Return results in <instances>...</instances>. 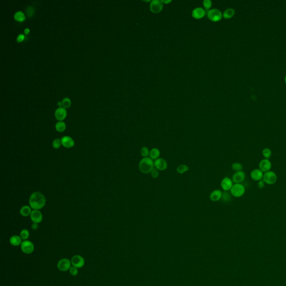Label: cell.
Wrapping results in <instances>:
<instances>
[{"instance_id": "cell-25", "label": "cell", "mask_w": 286, "mask_h": 286, "mask_svg": "<svg viewBox=\"0 0 286 286\" xmlns=\"http://www.w3.org/2000/svg\"><path fill=\"white\" fill-rule=\"evenodd\" d=\"M234 13H235L234 10L232 8H229L224 11L223 13V17L226 19H230L234 16Z\"/></svg>"}, {"instance_id": "cell-34", "label": "cell", "mask_w": 286, "mask_h": 286, "mask_svg": "<svg viewBox=\"0 0 286 286\" xmlns=\"http://www.w3.org/2000/svg\"><path fill=\"white\" fill-rule=\"evenodd\" d=\"M150 174L153 178L156 179L159 176V171L154 167V168L152 169V171H151Z\"/></svg>"}, {"instance_id": "cell-13", "label": "cell", "mask_w": 286, "mask_h": 286, "mask_svg": "<svg viewBox=\"0 0 286 286\" xmlns=\"http://www.w3.org/2000/svg\"><path fill=\"white\" fill-rule=\"evenodd\" d=\"M271 168L272 163L269 159H263L259 163V169H260L264 173L270 171Z\"/></svg>"}, {"instance_id": "cell-12", "label": "cell", "mask_w": 286, "mask_h": 286, "mask_svg": "<svg viewBox=\"0 0 286 286\" xmlns=\"http://www.w3.org/2000/svg\"><path fill=\"white\" fill-rule=\"evenodd\" d=\"M233 185H234V182L232 180L231 178L227 177L224 178L221 182V186L224 191H230Z\"/></svg>"}, {"instance_id": "cell-2", "label": "cell", "mask_w": 286, "mask_h": 286, "mask_svg": "<svg viewBox=\"0 0 286 286\" xmlns=\"http://www.w3.org/2000/svg\"><path fill=\"white\" fill-rule=\"evenodd\" d=\"M154 161L149 157L143 158L139 164V169L144 174L150 173L154 168Z\"/></svg>"}, {"instance_id": "cell-5", "label": "cell", "mask_w": 286, "mask_h": 286, "mask_svg": "<svg viewBox=\"0 0 286 286\" xmlns=\"http://www.w3.org/2000/svg\"><path fill=\"white\" fill-rule=\"evenodd\" d=\"M72 265L71 260L68 258H63L58 261L57 263V268L62 272H66L69 270Z\"/></svg>"}, {"instance_id": "cell-24", "label": "cell", "mask_w": 286, "mask_h": 286, "mask_svg": "<svg viewBox=\"0 0 286 286\" xmlns=\"http://www.w3.org/2000/svg\"><path fill=\"white\" fill-rule=\"evenodd\" d=\"M189 169V168L188 165L186 164H181L177 166L176 171L179 174H184L186 173L187 171H188Z\"/></svg>"}, {"instance_id": "cell-15", "label": "cell", "mask_w": 286, "mask_h": 286, "mask_svg": "<svg viewBox=\"0 0 286 286\" xmlns=\"http://www.w3.org/2000/svg\"><path fill=\"white\" fill-rule=\"evenodd\" d=\"M245 173L242 171L235 172L232 176V180L234 183H242L245 179Z\"/></svg>"}, {"instance_id": "cell-3", "label": "cell", "mask_w": 286, "mask_h": 286, "mask_svg": "<svg viewBox=\"0 0 286 286\" xmlns=\"http://www.w3.org/2000/svg\"><path fill=\"white\" fill-rule=\"evenodd\" d=\"M245 187L242 183H235L230 189L231 195L235 197H241L245 193Z\"/></svg>"}, {"instance_id": "cell-20", "label": "cell", "mask_w": 286, "mask_h": 286, "mask_svg": "<svg viewBox=\"0 0 286 286\" xmlns=\"http://www.w3.org/2000/svg\"><path fill=\"white\" fill-rule=\"evenodd\" d=\"M22 239L21 238L20 236L19 235H12L11 238H10V242L12 246H17L19 245H21L22 244Z\"/></svg>"}, {"instance_id": "cell-7", "label": "cell", "mask_w": 286, "mask_h": 286, "mask_svg": "<svg viewBox=\"0 0 286 286\" xmlns=\"http://www.w3.org/2000/svg\"><path fill=\"white\" fill-rule=\"evenodd\" d=\"M221 12L216 9L210 10L207 12V17L210 20L213 22H217L221 20L222 17Z\"/></svg>"}, {"instance_id": "cell-43", "label": "cell", "mask_w": 286, "mask_h": 286, "mask_svg": "<svg viewBox=\"0 0 286 286\" xmlns=\"http://www.w3.org/2000/svg\"><path fill=\"white\" fill-rule=\"evenodd\" d=\"M285 82H286V76L285 77Z\"/></svg>"}, {"instance_id": "cell-23", "label": "cell", "mask_w": 286, "mask_h": 286, "mask_svg": "<svg viewBox=\"0 0 286 286\" xmlns=\"http://www.w3.org/2000/svg\"><path fill=\"white\" fill-rule=\"evenodd\" d=\"M66 129V125L63 121H59L55 125V129L58 132H63Z\"/></svg>"}, {"instance_id": "cell-8", "label": "cell", "mask_w": 286, "mask_h": 286, "mask_svg": "<svg viewBox=\"0 0 286 286\" xmlns=\"http://www.w3.org/2000/svg\"><path fill=\"white\" fill-rule=\"evenodd\" d=\"M71 260V263L72 266L77 268H82L85 264V259L79 255H75L72 258Z\"/></svg>"}, {"instance_id": "cell-33", "label": "cell", "mask_w": 286, "mask_h": 286, "mask_svg": "<svg viewBox=\"0 0 286 286\" xmlns=\"http://www.w3.org/2000/svg\"><path fill=\"white\" fill-rule=\"evenodd\" d=\"M62 106L65 109V108H68L71 105V101H70V99L68 98H64V99L62 100Z\"/></svg>"}, {"instance_id": "cell-17", "label": "cell", "mask_w": 286, "mask_h": 286, "mask_svg": "<svg viewBox=\"0 0 286 286\" xmlns=\"http://www.w3.org/2000/svg\"><path fill=\"white\" fill-rule=\"evenodd\" d=\"M55 116L56 120L58 121H63L66 117V110L63 107H59L55 111Z\"/></svg>"}, {"instance_id": "cell-27", "label": "cell", "mask_w": 286, "mask_h": 286, "mask_svg": "<svg viewBox=\"0 0 286 286\" xmlns=\"http://www.w3.org/2000/svg\"><path fill=\"white\" fill-rule=\"evenodd\" d=\"M231 193H229V191H224V192H222V195L221 199L224 202H229L231 200Z\"/></svg>"}, {"instance_id": "cell-6", "label": "cell", "mask_w": 286, "mask_h": 286, "mask_svg": "<svg viewBox=\"0 0 286 286\" xmlns=\"http://www.w3.org/2000/svg\"><path fill=\"white\" fill-rule=\"evenodd\" d=\"M21 250L23 253L26 254H30L34 251V245L30 240H23L20 245Z\"/></svg>"}, {"instance_id": "cell-16", "label": "cell", "mask_w": 286, "mask_h": 286, "mask_svg": "<svg viewBox=\"0 0 286 286\" xmlns=\"http://www.w3.org/2000/svg\"><path fill=\"white\" fill-rule=\"evenodd\" d=\"M264 173L259 168L254 169L250 173V177L254 181H259L263 179Z\"/></svg>"}, {"instance_id": "cell-21", "label": "cell", "mask_w": 286, "mask_h": 286, "mask_svg": "<svg viewBox=\"0 0 286 286\" xmlns=\"http://www.w3.org/2000/svg\"><path fill=\"white\" fill-rule=\"evenodd\" d=\"M32 209H33L30 206L25 205L23 206L20 209V213L23 217H27L30 216L32 212L33 211Z\"/></svg>"}, {"instance_id": "cell-11", "label": "cell", "mask_w": 286, "mask_h": 286, "mask_svg": "<svg viewBox=\"0 0 286 286\" xmlns=\"http://www.w3.org/2000/svg\"><path fill=\"white\" fill-rule=\"evenodd\" d=\"M154 167L159 171H164L168 168V163L164 159L159 158L154 160Z\"/></svg>"}, {"instance_id": "cell-41", "label": "cell", "mask_w": 286, "mask_h": 286, "mask_svg": "<svg viewBox=\"0 0 286 286\" xmlns=\"http://www.w3.org/2000/svg\"><path fill=\"white\" fill-rule=\"evenodd\" d=\"M29 32H30V30L28 28L25 29V30H24V32H25V33L26 34H28L29 33Z\"/></svg>"}, {"instance_id": "cell-36", "label": "cell", "mask_w": 286, "mask_h": 286, "mask_svg": "<svg viewBox=\"0 0 286 286\" xmlns=\"http://www.w3.org/2000/svg\"><path fill=\"white\" fill-rule=\"evenodd\" d=\"M203 4L206 10L209 9L212 6V2L209 0H204L203 1Z\"/></svg>"}, {"instance_id": "cell-29", "label": "cell", "mask_w": 286, "mask_h": 286, "mask_svg": "<svg viewBox=\"0 0 286 286\" xmlns=\"http://www.w3.org/2000/svg\"><path fill=\"white\" fill-rule=\"evenodd\" d=\"M20 236L23 241L28 240L30 236L29 231L27 229H22L20 232Z\"/></svg>"}, {"instance_id": "cell-42", "label": "cell", "mask_w": 286, "mask_h": 286, "mask_svg": "<svg viewBox=\"0 0 286 286\" xmlns=\"http://www.w3.org/2000/svg\"><path fill=\"white\" fill-rule=\"evenodd\" d=\"M162 2L164 3H168L171 2V1H162Z\"/></svg>"}, {"instance_id": "cell-28", "label": "cell", "mask_w": 286, "mask_h": 286, "mask_svg": "<svg viewBox=\"0 0 286 286\" xmlns=\"http://www.w3.org/2000/svg\"><path fill=\"white\" fill-rule=\"evenodd\" d=\"M262 155L265 159H269L272 156V152L269 148H265L262 150Z\"/></svg>"}, {"instance_id": "cell-1", "label": "cell", "mask_w": 286, "mask_h": 286, "mask_svg": "<svg viewBox=\"0 0 286 286\" xmlns=\"http://www.w3.org/2000/svg\"><path fill=\"white\" fill-rule=\"evenodd\" d=\"M29 206L35 210L42 209L46 204V198L44 195L40 192H33L29 200Z\"/></svg>"}, {"instance_id": "cell-18", "label": "cell", "mask_w": 286, "mask_h": 286, "mask_svg": "<svg viewBox=\"0 0 286 286\" xmlns=\"http://www.w3.org/2000/svg\"><path fill=\"white\" fill-rule=\"evenodd\" d=\"M205 15V11L201 7L195 9L192 12V17L195 19H201Z\"/></svg>"}, {"instance_id": "cell-30", "label": "cell", "mask_w": 286, "mask_h": 286, "mask_svg": "<svg viewBox=\"0 0 286 286\" xmlns=\"http://www.w3.org/2000/svg\"><path fill=\"white\" fill-rule=\"evenodd\" d=\"M62 145V144L61 139L56 138V139H55L52 142V146L55 149H59Z\"/></svg>"}, {"instance_id": "cell-9", "label": "cell", "mask_w": 286, "mask_h": 286, "mask_svg": "<svg viewBox=\"0 0 286 286\" xmlns=\"http://www.w3.org/2000/svg\"><path fill=\"white\" fill-rule=\"evenodd\" d=\"M163 4L161 1L153 0L150 5V10L154 13H158L162 10Z\"/></svg>"}, {"instance_id": "cell-31", "label": "cell", "mask_w": 286, "mask_h": 286, "mask_svg": "<svg viewBox=\"0 0 286 286\" xmlns=\"http://www.w3.org/2000/svg\"><path fill=\"white\" fill-rule=\"evenodd\" d=\"M150 153V150L146 146H143L140 150V154L143 158L149 157Z\"/></svg>"}, {"instance_id": "cell-37", "label": "cell", "mask_w": 286, "mask_h": 286, "mask_svg": "<svg viewBox=\"0 0 286 286\" xmlns=\"http://www.w3.org/2000/svg\"><path fill=\"white\" fill-rule=\"evenodd\" d=\"M34 9L32 6H29L27 9H26V12L27 13V15L29 17H31L32 16L34 13Z\"/></svg>"}, {"instance_id": "cell-22", "label": "cell", "mask_w": 286, "mask_h": 286, "mask_svg": "<svg viewBox=\"0 0 286 286\" xmlns=\"http://www.w3.org/2000/svg\"><path fill=\"white\" fill-rule=\"evenodd\" d=\"M160 151L157 148H153L151 150H150V153L149 157L151 158L152 160H155L156 159L160 158Z\"/></svg>"}, {"instance_id": "cell-38", "label": "cell", "mask_w": 286, "mask_h": 286, "mask_svg": "<svg viewBox=\"0 0 286 286\" xmlns=\"http://www.w3.org/2000/svg\"><path fill=\"white\" fill-rule=\"evenodd\" d=\"M265 183L264 182V181L263 179H262V180L258 181V187L259 189H262V188H263L265 187Z\"/></svg>"}, {"instance_id": "cell-39", "label": "cell", "mask_w": 286, "mask_h": 286, "mask_svg": "<svg viewBox=\"0 0 286 286\" xmlns=\"http://www.w3.org/2000/svg\"><path fill=\"white\" fill-rule=\"evenodd\" d=\"M24 38H25V36L23 34H20L17 38V41L18 42H21L23 40Z\"/></svg>"}, {"instance_id": "cell-26", "label": "cell", "mask_w": 286, "mask_h": 286, "mask_svg": "<svg viewBox=\"0 0 286 286\" xmlns=\"http://www.w3.org/2000/svg\"><path fill=\"white\" fill-rule=\"evenodd\" d=\"M15 19L19 22H22L25 20V16L21 11H17L14 15Z\"/></svg>"}, {"instance_id": "cell-35", "label": "cell", "mask_w": 286, "mask_h": 286, "mask_svg": "<svg viewBox=\"0 0 286 286\" xmlns=\"http://www.w3.org/2000/svg\"><path fill=\"white\" fill-rule=\"evenodd\" d=\"M69 271L70 274L73 276H76L78 273V268L73 267V266H72Z\"/></svg>"}, {"instance_id": "cell-32", "label": "cell", "mask_w": 286, "mask_h": 286, "mask_svg": "<svg viewBox=\"0 0 286 286\" xmlns=\"http://www.w3.org/2000/svg\"><path fill=\"white\" fill-rule=\"evenodd\" d=\"M232 170H234V171L235 172H239V171H242V168H243V166H242V164H240V163H238V162H235V163H234L232 164Z\"/></svg>"}, {"instance_id": "cell-40", "label": "cell", "mask_w": 286, "mask_h": 286, "mask_svg": "<svg viewBox=\"0 0 286 286\" xmlns=\"http://www.w3.org/2000/svg\"><path fill=\"white\" fill-rule=\"evenodd\" d=\"M32 228L34 230H38V229L39 228V224H36V223L33 222V224L32 225Z\"/></svg>"}, {"instance_id": "cell-19", "label": "cell", "mask_w": 286, "mask_h": 286, "mask_svg": "<svg viewBox=\"0 0 286 286\" xmlns=\"http://www.w3.org/2000/svg\"><path fill=\"white\" fill-rule=\"evenodd\" d=\"M222 192L220 189H215L209 195V199L212 202H217L220 201L222 197Z\"/></svg>"}, {"instance_id": "cell-10", "label": "cell", "mask_w": 286, "mask_h": 286, "mask_svg": "<svg viewBox=\"0 0 286 286\" xmlns=\"http://www.w3.org/2000/svg\"><path fill=\"white\" fill-rule=\"evenodd\" d=\"M30 217L33 222L36 224H39L42 222L43 219V214L40 210L33 209Z\"/></svg>"}, {"instance_id": "cell-14", "label": "cell", "mask_w": 286, "mask_h": 286, "mask_svg": "<svg viewBox=\"0 0 286 286\" xmlns=\"http://www.w3.org/2000/svg\"><path fill=\"white\" fill-rule=\"evenodd\" d=\"M62 146L66 148H72L75 145L74 139L69 136H64L61 138Z\"/></svg>"}, {"instance_id": "cell-4", "label": "cell", "mask_w": 286, "mask_h": 286, "mask_svg": "<svg viewBox=\"0 0 286 286\" xmlns=\"http://www.w3.org/2000/svg\"><path fill=\"white\" fill-rule=\"evenodd\" d=\"M278 179L277 175L273 171H268L264 173L263 180L265 184L269 185H272L275 184Z\"/></svg>"}]
</instances>
